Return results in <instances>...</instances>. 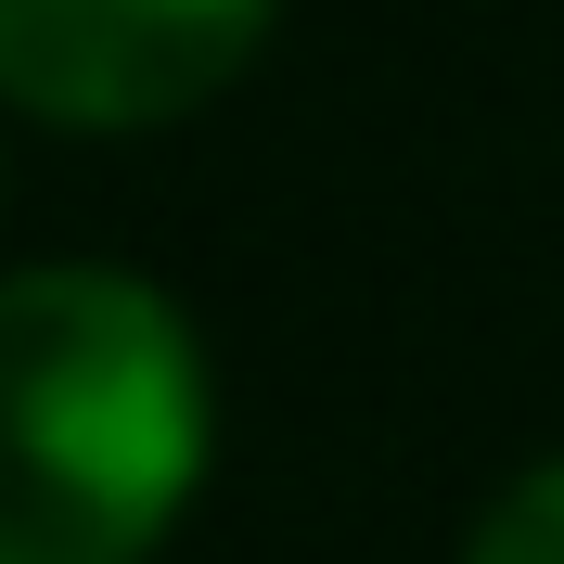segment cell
I'll list each match as a JSON object with an SVG mask.
<instances>
[{
    "label": "cell",
    "mask_w": 564,
    "mask_h": 564,
    "mask_svg": "<svg viewBox=\"0 0 564 564\" xmlns=\"http://www.w3.org/2000/svg\"><path fill=\"white\" fill-rule=\"evenodd\" d=\"M206 347L141 270L0 282V564H141L206 488Z\"/></svg>",
    "instance_id": "6da1fadb"
},
{
    "label": "cell",
    "mask_w": 564,
    "mask_h": 564,
    "mask_svg": "<svg viewBox=\"0 0 564 564\" xmlns=\"http://www.w3.org/2000/svg\"><path fill=\"white\" fill-rule=\"evenodd\" d=\"M282 0H0V104L39 129H180L257 65Z\"/></svg>",
    "instance_id": "7a4b0ae2"
},
{
    "label": "cell",
    "mask_w": 564,
    "mask_h": 564,
    "mask_svg": "<svg viewBox=\"0 0 564 564\" xmlns=\"http://www.w3.org/2000/svg\"><path fill=\"white\" fill-rule=\"evenodd\" d=\"M462 564H564V449L527 462V475L488 500V527H475V552H462Z\"/></svg>",
    "instance_id": "3957f363"
}]
</instances>
